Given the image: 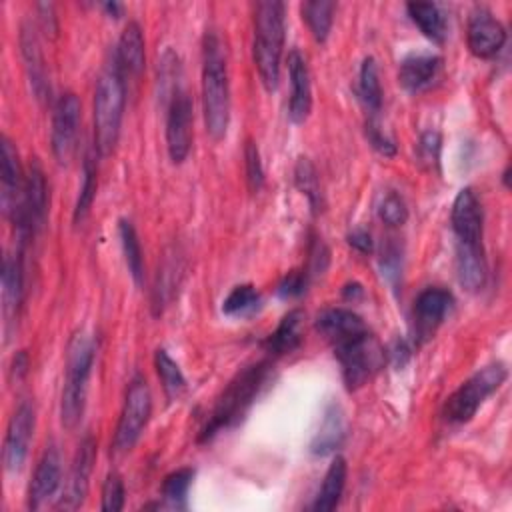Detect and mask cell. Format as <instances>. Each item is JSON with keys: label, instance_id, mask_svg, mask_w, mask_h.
<instances>
[{"label": "cell", "instance_id": "cell-10", "mask_svg": "<svg viewBox=\"0 0 512 512\" xmlns=\"http://www.w3.org/2000/svg\"><path fill=\"white\" fill-rule=\"evenodd\" d=\"M80 124V100L74 92H66L58 98L52 114V154L58 164L66 166L76 150Z\"/></svg>", "mask_w": 512, "mask_h": 512}, {"label": "cell", "instance_id": "cell-9", "mask_svg": "<svg viewBox=\"0 0 512 512\" xmlns=\"http://www.w3.org/2000/svg\"><path fill=\"white\" fill-rule=\"evenodd\" d=\"M46 214H48L46 176H44L40 162L34 158L26 172L20 214L14 220L16 228L20 232V238L26 240V236H32L38 230H42V226L46 224Z\"/></svg>", "mask_w": 512, "mask_h": 512}, {"label": "cell", "instance_id": "cell-45", "mask_svg": "<svg viewBox=\"0 0 512 512\" xmlns=\"http://www.w3.org/2000/svg\"><path fill=\"white\" fill-rule=\"evenodd\" d=\"M348 244H350L352 248H356L358 252H362V254H368V252H372V248H374L370 232H366V230H362V228H356V230H352V232L348 234Z\"/></svg>", "mask_w": 512, "mask_h": 512}, {"label": "cell", "instance_id": "cell-19", "mask_svg": "<svg viewBox=\"0 0 512 512\" xmlns=\"http://www.w3.org/2000/svg\"><path fill=\"white\" fill-rule=\"evenodd\" d=\"M288 78H290V102L288 116L294 124H302L312 110V84L304 56L298 50L288 54Z\"/></svg>", "mask_w": 512, "mask_h": 512}, {"label": "cell", "instance_id": "cell-2", "mask_svg": "<svg viewBox=\"0 0 512 512\" xmlns=\"http://www.w3.org/2000/svg\"><path fill=\"white\" fill-rule=\"evenodd\" d=\"M284 50V4L262 0L254 8V42L252 54L262 86L268 92L278 88L280 62Z\"/></svg>", "mask_w": 512, "mask_h": 512}, {"label": "cell", "instance_id": "cell-29", "mask_svg": "<svg viewBox=\"0 0 512 512\" xmlns=\"http://www.w3.org/2000/svg\"><path fill=\"white\" fill-rule=\"evenodd\" d=\"M406 10H408V16L412 18V22L420 28V32L428 40H432L436 44L444 42L446 22H444V16H442V12L436 4H432V2H408Z\"/></svg>", "mask_w": 512, "mask_h": 512}, {"label": "cell", "instance_id": "cell-42", "mask_svg": "<svg viewBox=\"0 0 512 512\" xmlns=\"http://www.w3.org/2000/svg\"><path fill=\"white\" fill-rule=\"evenodd\" d=\"M308 278H310V272L306 270H290L278 284L276 288V294L284 300H290V298H298L304 294L306 286H308Z\"/></svg>", "mask_w": 512, "mask_h": 512}, {"label": "cell", "instance_id": "cell-27", "mask_svg": "<svg viewBox=\"0 0 512 512\" xmlns=\"http://www.w3.org/2000/svg\"><path fill=\"white\" fill-rule=\"evenodd\" d=\"M302 320H304V314L298 308L284 314L280 324L276 326V330L264 340L266 352H270L274 356L294 352L302 342Z\"/></svg>", "mask_w": 512, "mask_h": 512}, {"label": "cell", "instance_id": "cell-34", "mask_svg": "<svg viewBox=\"0 0 512 512\" xmlns=\"http://www.w3.org/2000/svg\"><path fill=\"white\" fill-rule=\"evenodd\" d=\"M94 154H98L96 150H90L84 158V166H82V186H80V192H78V198H76V204H74V224H80L84 222V218L88 216L90 208H92V202H94V196H96V184H98V178H96V160H94Z\"/></svg>", "mask_w": 512, "mask_h": 512}, {"label": "cell", "instance_id": "cell-48", "mask_svg": "<svg viewBox=\"0 0 512 512\" xmlns=\"http://www.w3.org/2000/svg\"><path fill=\"white\" fill-rule=\"evenodd\" d=\"M102 8H104L110 16H114V18H118V16L122 14V6H120L118 2H104Z\"/></svg>", "mask_w": 512, "mask_h": 512}, {"label": "cell", "instance_id": "cell-3", "mask_svg": "<svg viewBox=\"0 0 512 512\" xmlns=\"http://www.w3.org/2000/svg\"><path fill=\"white\" fill-rule=\"evenodd\" d=\"M124 74L112 58L96 80L94 90V150L98 156H110L118 144L124 116Z\"/></svg>", "mask_w": 512, "mask_h": 512}, {"label": "cell", "instance_id": "cell-12", "mask_svg": "<svg viewBox=\"0 0 512 512\" xmlns=\"http://www.w3.org/2000/svg\"><path fill=\"white\" fill-rule=\"evenodd\" d=\"M34 424H36V412L30 402H20L14 414L10 416L6 436H4V468L8 472H18L28 456L30 440L34 434Z\"/></svg>", "mask_w": 512, "mask_h": 512}, {"label": "cell", "instance_id": "cell-16", "mask_svg": "<svg viewBox=\"0 0 512 512\" xmlns=\"http://www.w3.org/2000/svg\"><path fill=\"white\" fill-rule=\"evenodd\" d=\"M482 208L472 188H462L450 212L452 230L458 238V244H482Z\"/></svg>", "mask_w": 512, "mask_h": 512}, {"label": "cell", "instance_id": "cell-18", "mask_svg": "<svg viewBox=\"0 0 512 512\" xmlns=\"http://www.w3.org/2000/svg\"><path fill=\"white\" fill-rule=\"evenodd\" d=\"M62 466L60 452L54 444H48L36 464L30 488H28V506L32 510L40 508L48 498H52L60 486Z\"/></svg>", "mask_w": 512, "mask_h": 512}, {"label": "cell", "instance_id": "cell-40", "mask_svg": "<svg viewBox=\"0 0 512 512\" xmlns=\"http://www.w3.org/2000/svg\"><path fill=\"white\" fill-rule=\"evenodd\" d=\"M100 508L104 512H118L124 508V482L122 478L112 472L106 476L102 484V504Z\"/></svg>", "mask_w": 512, "mask_h": 512}, {"label": "cell", "instance_id": "cell-30", "mask_svg": "<svg viewBox=\"0 0 512 512\" xmlns=\"http://www.w3.org/2000/svg\"><path fill=\"white\" fill-rule=\"evenodd\" d=\"M358 94L370 116H376L382 108V88L378 80V66L372 56H366L358 74Z\"/></svg>", "mask_w": 512, "mask_h": 512}, {"label": "cell", "instance_id": "cell-28", "mask_svg": "<svg viewBox=\"0 0 512 512\" xmlns=\"http://www.w3.org/2000/svg\"><path fill=\"white\" fill-rule=\"evenodd\" d=\"M346 474H348V466H346V460L342 456H336L326 474H324V480H322V486L316 494V500L312 504V510L316 512H330L338 506L340 498H342V492H344V486H346Z\"/></svg>", "mask_w": 512, "mask_h": 512}, {"label": "cell", "instance_id": "cell-26", "mask_svg": "<svg viewBox=\"0 0 512 512\" xmlns=\"http://www.w3.org/2000/svg\"><path fill=\"white\" fill-rule=\"evenodd\" d=\"M346 434H348V426H346V418H344V412L338 404H330L324 412V418H322V424L310 444V452L316 454V456H326V454H332L336 452L344 440H346Z\"/></svg>", "mask_w": 512, "mask_h": 512}, {"label": "cell", "instance_id": "cell-21", "mask_svg": "<svg viewBox=\"0 0 512 512\" xmlns=\"http://www.w3.org/2000/svg\"><path fill=\"white\" fill-rule=\"evenodd\" d=\"M22 304V264L20 256H6L2 264V316L6 340L16 326Z\"/></svg>", "mask_w": 512, "mask_h": 512}, {"label": "cell", "instance_id": "cell-7", "mask_svg": "<svg viewBox=\"0 0 512 512\" xmlns=\"http://www.w3.org/2000/svg\"><path fill=\"white\" fill-rule=\"evenodd\" d=\"M150 412H152L150 388L142 376H136V378H132V382L126 390L124 406H122L118 426L114 432V450L118 454L134 448V444L138 442V438L142 436V432L148 424Z\"/></svg>", "mask_w": 512, "mask_h": 512}, {"label": "cell", "instance_id": "cell-22", "mask_svg": "<svg viewBox=\"0 0 512 512\" xmlns=\"http://www.w3.org/2000/svg\"><path fill=\"white\" fill-rule=\"evenodd\" d=\"M20 50H22L24 68H26V74H28L30 88H32L34 96L40 102H44L48 98V94H50V86H48V80H46V66H44L42 52H40L38 36H36L34 28L30 24L22 26Z\"/></svg>", "mask_w": 512, "mask_h": 512}, {"label": "cell", "instance_id": "cell-38", "mask_svg": "<svg viewBox=\"0 0 512 512\" xmlns=\"http://www.w3.org/2000/svg\"><path fill=\"white\" fill-rule=\"evenodd\" d=\"M244 168H246V182L250 192H258L264 186V168H262V160H260V152L258 146L254 144V140H246L244 146Z\"/></svg>", "mask_w": 512, "mask_h": 512}, {"label": "cell", "instance_id": "cell-5", "mask_svg": "<svg viewBox=\"0 0 512 512\" xmlns=\"http://www.w3.org/2000/svg\"><path fill=\"white\" fill-rule=\"evenodd\" d=\"M94 356V340L86 332H76L68 342L66 378L60 400V420L68 430H74L82 420Z\"/></svg>", "mask_w": 512, "mask_h": 512}, {"label": "cell", "instance_id": "cell-4", "mask_svg": "<svg viewBox=\"0 0 512 512\" xmlns=\"http://www.w3.org/2000/svg\"><path fill=\"white\" fill-rule=\"evenodd\" d=\"M266 374L268 362H256L240 370L216 400L210 418L198 436V442H210L218 432L236 426L252 406Z\"/></svg>", "mask_w": 512, "mask_h": 512}, {"label": "cell", "instance_id": "cell-14", "mask_svg": "<svg viewBox=\"0 0 512 512\" xmlns=\"http://www.w3.org/2000/svg\"><path fill=\"white\" fill-rule=\"evenodd\" d=\"M94 460H96V442L92 440V436H86L76 450L68 482L64 486L62 498L58 502L60 508L76 510L84 502V498L88 494V486H90V474H92Z\"/></svg>", "mask_w": 512, "mask_h": 512}, {"label": "cell", "instance_id": "cell-32", "mask_svg": "<svg viewBox=\"0 0 512 512\" xmlns=\"http://www.w3.org/2000/svg\"><path fill=\"white\" fill-rule=\"evenodd\" d=\"M300 10H302V18L306 20L314 40L324 42L332 28L336 4L328 2V0H308L300 6Z\"/></svg>", "mask_w": 512, "mask_h": 512}, {"label": "cell", "instance_id": "cell-41", "mask_svg": "<svg viewBox=\"0 0 512 512\" xmlns=\"http://www.w3.org/2000/svg\"><path fill=\"white\" fill-rule=\"evenodd\" d=\"M366 138H368L370 146H372L378 154L388 156V158L396 154V144H394V140L382 130V126H380V122H378L376 116H370V118L366 120Z\"/></svg>", "mask_w": 512, "mask_h": 512}, {"label": "cell", "instance_id": "cell-47", "mask_svg": "<svg viewBox=\"0 0 512 512\" xmlns=\"http://www.w3.org/2000/svg\"><path fill=\"white\" fill-rule=\"evenodd\" d=\"M342 296L346 298V300H358V298H362L364 296V288L358 284V282H350V284H346L344 288H342Z\"/></svg>", "mask_w": 512, "mask_h": 512}, {"label": "cell", "instance_id": "cell-20", "mask_svg": "<svg viewBox=\"0 0 512 512\" xmlns=\"http://www.w3.org/2000/svg\"><path fill=\"white\" fill-rule=\"evenodd\" d=\"M314 324H316V330L332 346H338L342 342L368 334V326L364 324V320L348 308H326L316 316Z\"/></svg>", "mask_w": 512, "mask_h": 512}, {"label": "cell", "instance_id": "cell-31", "mask_svg": "<svg viewBox=\"0 0 512 512\" xmlns=\"http://www.w3.org/2000/svg\"><path fill=\"white\" fill-rule=\"evenodd\" d=\"M118 236H120V244H122V252H124L128 272H130V276L134 278L136 284H142V280H144V258H142V248H140L138 234H136L130 220L122 218L118 222Z\"/></svg>", "mask_w": 512, "mask_h": 512}, {"label": "cell", "instance_id": "cell-25", "mask_svg": "<svg viewBox=\"0 0 512 512\" xmlns=\"http://www.w3.org/2000/svg\"><path fill=\"white\" fill-rule=\"evenodd\" d=\"M458 282L468 292H480L486 286V258L482 244H458L456 248Z\"/></svg>", "mask_w": 512, "mask_h": 512}, {"label": "cell", "instance_id": "cell-37", "mask_svg": "<svg viewBox=\"0 0 512 512\" xmlns=\"http://www.w3.org/2000/svg\"><path fill=\"white\" fill-rule=\"evenodd\" d=\"M294 182L296 188L308 198L310 206L316 210L320 206V182L316 168L308 158H298L294 166Z\"/></svg>", "mask_w": 512, "mask_h": 512}, {"label": "cell", "instance_id": "cell-24", "mask_svg": "<svg viewBox=\"0 0 512 512\" xmlns=\"http://www.w3.org/2000/svg\"><path fill=\"white\" fill-rule=\"evenodd\" d=\"M114 58L126 76H140L146 64V50H144V36L138 22H128L120 34L118 48L114 52Z\"/></svg>", "mask_w": 512, "mask_h": 512}, {"label": "cell", "instance_id": "cell-6", "mask_svg": "<svg viewBox=\"0 0 512 512\" xmlns=\"http://www.w3.org/2000/svg\"><path fill=\"white\" fill-rule=\"evenodd\" d=\"M508 370L502 362H494L472 374L458 390H454L444 404V418L454 424H464L474 418L484 400L496 392L506 380Z\"/></svg>", "mask_w": 512, "mask_h": 512}, {"label": "cell", "instance_id": "cell-1", "mask_svg": "<svg viewBox=\"0 0 512 512\" xmlns=\"http://www.w3.org/2000/svg\"><path fill=\"white\" fill-rule=\"evenodd\" d=\"M202 112L206 132L222 140L230 124V82L222 42L214 30H206L202 40Z\"/></svg>", "mask_w": 512, "mask_h": 512}, {"label": "cell", "instance_id": "cell-8", "mask_svg": "<svg viewBox=\"0 0 512 512\" xmlns=\"http://www.w3.org/2000/svg\"><path fill=\"white\" fill-rule=\"evenodd\" d=\"M332 348L334 356L340 362L342 378L348 390L364 386L368 378L374 374V370L380 366V348L372 340L370 332Z\"/></svg>", "mask_w": 512, "mask_h": 512}, {"label": "cell", "instance_id": "cell-11", "mask_svg": "<svg viewBox=\"0 0 512 512\" xmlns=\"http://www.w3.org/2000/svg\"><path fill=\"white\" fill-rule=\"evenodd\" d=\"M192 144V100L186 90L178 88L168 98L166 114V146L174 164L186 160Z\"/></svg>", "mask_w": 512, "mask_h": 512}, {"label": "cell", "instance_id": "cell-23", "mask_svg": "<svg viewBox=\"0 0 512 512\" xmlns=\"http://www.w3.org/2000/svg\"><path fill=\"white\" fill-rule=\"evenodd\" d=\"M442 58L432 52L408 54L398 68V82L408 92H420L432 84L440 70Z\"/></svg>", "mask_w": 512, "mask_h": 512}, {"label": "cell", "instance_id": "cell-13", "mask_svg": "<svg viewBox=\"0 0 512 512\" xmlns=\"http://www.w3.org/2000/svg\"><path fill=\"white\" fill-rule=\"evenodd\" d=\"M466 42L476 58H494L506 42V30L486 6H476L468 16Z\"/></svg>", "mask_w": 512, "mask_h": 512}, {"label": "cell", "instance_id": "cell-35", "mask_svg": "<svg viewBox=\"0 0 512 512\" xmlns=\"http://www.w3.org/2000/svg\"><path fill=\"white\" fill-rule=\"evenodd\" d=\"M260 294L252 284H238L222 302V312L232 318H248L260 308Z\"/></svg>", "mask_w": 512, "mask_h": 512}, {"label": "cell", "instance_id": "cell-17", "mask_svg": "<svg viewBox=\"0 0 512 512\" xmlns=\"http://www.w3.org/2000/svg\"><path fill=\"white\" fill-rule=\"evenodd\" d=\"M454 304V296L440 286H430L422 290L414 300V322L416 336L428 338L436 326L444 320Z\"/></svg>", "mask_w": 512, "mask_h": 512}, {"label": "cell", "instance_id": "cell-43", "mask_svg": "<svg viewBox=\"0 0 512 512\" xmlns=\"http://www.w3.org/2000/svg\"><path fill=\"white\" fill-rule=\"evenodd\" d=\"M440 144H442V138L438 132L434 130H428L420 136V142H418V152H420V158L424 162H430V164H438V158H440Z\"/></svg>", "mask_w": 512, "mask_h": 512}, {"label": "cell", "instance_id": "cell-36", "mask_svg": "<svg viewBox=\"0 0 512 512\" xmlns=\"http://www.w3.org/2000/svg\"><path fill=\"white\" fill-rule=\"evenodd\" d=\"M192 480H194L192 468H178V470L170 472L162 482L164 500L174 508H184Z\"/></svg>", "mask_w": 512, "mask_h": 512}, {"label": "cell", "instance_id": "cell-44", "mask_svg": "<svg viewBox=\"0 0 512 512\" xmlns=\"http://www.w3.org/2000/svg\"><path fill=\"white\" fill-rule=\"evenodd\" d=\"M380 266H382V274L390 280V282H396V278L400 276V252L396 246L388 244L382 252V258H380Z\"/></svg>", "mask_w": 512, "mask_h": 512}, {"label": "cell", "instance_id": "cell-15", "mask_svg": "<svg viewBox=\"0 0 512 512\" xmlns=\"http://www.w3.org/2000/svg\"><path fill=\"white\" fill-rule=\"evenodd\" d=\"M0 158H2V194H0L2 208L8 218L16 220L22 206L26 174L22 172L18 150L8 136H2Z\"/></svg>", "mask_w": 512, "mask_h": 512}, {"label": "cell", "instance_id": "cell-33", "mask_svg": "<svg viewBox=\"0 0 512 512\" xmlns=\"http://www.w3.org/2000/svg\"><path fill=\"white\" fill-rule=\"evenodd\" d=\"M154 366H156V372L162 382L166 398L168 400L180 398L186 390V378H184L180 366L168 356V352L164 348H158L154 352Z\"/></svg>", "mask_w": 512, "mask_h": 512}, {"label": "cell", "instance_id": "cell-39", "mask_svg": "<svg viewBox=\"0 0 512 512\" xmlns=\"http://www.w3.org/2000/svg\"><path fill=\"white\" fill-rule=\"evenodd\" d=\"M378 216L388 226H402L408 220L406 202L396 192H388L378 204Z\"/></svg>", "mask_w": 512, "mask_h": 512}, {"label": "cell", "instance_id": "cell-46", "mask_svg": "<svg viewBox=\"0 0 512 512\" xmlns=\"http://www.w3.org/2000/svg\"><path fill=\"white\" fill-rule=\"evenodd\" d=\"M28 372V354L24 350H20L14 360H12V366H10V376L14 382H18L20 378H24Z\"/></svg>", "mask_w": 512, "mask_h": 512}]
</instances>
